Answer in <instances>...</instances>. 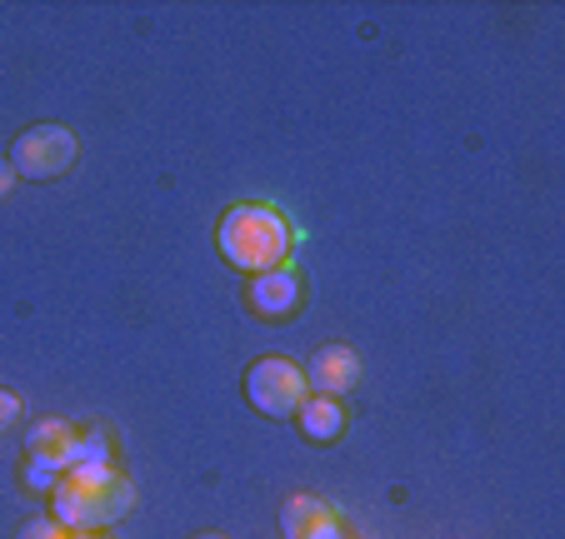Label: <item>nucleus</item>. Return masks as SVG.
<instances>
[{
  "label": "nucleus",
  "instance_id": "12",
  "mask_svg": "<svg viewBox=\"0 0 565 539\" xmlns=\"http://www.w3.org/2000/svg\"><path fill=\"white\" fill-rule=\"evenodd\" d=\"M25 479H31L35 489H55V485H61V470H55V465H41V460H31Z\"/></svg>",
  "mask_w": 565,
  "mask_h": 539
},
{
  "label": "nucleus",
  "instance_id": "11",
  "mask_svg": "<svg viewBox=\"0 0 565 539\" xmlns=\"http://www.w3.org/2000/svg\"><path fill=\"white\" fill-rule=\"evenodd\" d=\"M65 535H71V529H65L55 515L51 519H31V525L21 529V539H65Z\"/></svg>",
  "mask_w": 565,
  "mask_h": 539
},
{
  "label": "nucleus",
  "instance_id": "3",
  "mask_svg": "<svg viewBox=\"0 0 565 539\" xmlns=\"http://www.w3.org/2000/svg\"><path fill=\"white\" fill-rule=\"evenodd\" d=\"M246 395H250V405H256L260 414L286 420V414H296L300 405L310 400V380H306V370H300L296 359L266 355V359H256V365L246 370Z\"/></svg>",
  "mask_w": 565,
  "mask_h": 539
},
{
  "label": "nucleus",
  "instance_id": "4",
  "mask_svg": "<svg viewBox=\"0 0 565 539\" xmlns=\"http://www.w3.org/2000/svg\"><path fill=\"white\" fill-rule=\"evenodd\" d=\"M15 175L25 180H55L75 165V130L65 126H31L11 150Z\"/></svg>",
  "mask_w": 565,
  "mask_h": 539
},
{
  "label": "nucleus",
  "instance_id": "7",
  "mask_svg": "<svg viewBox=\"0 0 565 539\" xmlns=\"http://www.w3.org/2000/svg\"><path fill=\"white\" fill-rule=\"evenodd\" d=\"M250 305H256L260 315H270V320L296 315V305H300V280H296V270L276 265V270L256 276V285H250Z\"/></svg>",
  "mask_w": 565,
  "mask_h": 539
},
{
  "label": "nucleus",
  "instance_id": "5",
  "mask_svg": "<svg viewBox=\"0 0 565 539\" xmlns=\"http://www.w3.org/2000/svg\"><path fill=\"white\" fill-rule=\"evenodd\" d=\"M280 529H286V539H345L335 509L316 495L286 499V509H280Z\"/></svg>",
  "mask_w": 565,
  "mask_h": 539
},
{
  "label": "nucleus",
  "instance_id": "6",
  "mask_svg": "<svg viewBox=\"0 0 565 539\" xmlns=\"http://www.w3.org/2000/svg\"><path fill=\"white\" fill-rule=\"evenodd\" d=\"M310 390L316 395H345L355 380H361V355H355L351 345H326L316 359H310V370H306Z\"/></svg>",
  "mask_w": 565,
  "mask_h": 539
},
{
  "label": "nucleus",
  "instance_id": "15",
  "mask_svg": "<svg viewBox=\"0 0 565 539\" xmlns=\"http://www.w3.org/2000/svg\"><path fill=\"white\" fill-rule=\"evenodd\" d=\"M65 539H96V535H90V529H75V535H65Z\"/></svg>",
  "mask_w": 565,
  "mask_h": 539
},
{
  "label": "nucleus",
  "instance_id": "9",
  "mask_svg": "<svg viewBox=\"0 0 565 539\" xmlns=\"http://www.w3.org/2000/svg\"><path fill=\"white\" fill-rule=\"evenodd\" d=\"M296 414H300L306 440H316V444H331L345 434V410H341V400H331V395H310Z\"/></svg>",
  "mask_w": 565,
  "mask_h": 539
},
{
  "label": "nucleus",
  "instance_id": "8",
  "mask_svg": "<svg viewBox=\"0 0 565 539\" xmlns=\"http://www.w3.org/2000/svg\"><path fill=\"white\" fill-rule=\"evenodd\" d=\"M25 450H31V460L55 465L65 475V470H71V450H75V430L65 420H41L31 434H25Z\"/></svg>",
  "mask_w": 565,
  "mask_h": 539
},
{
  "label": "nucleus",
  "instance_id": "13",
  "mask_svg": "<svg viewBox=\"0 0 565 539\" xmlns=\"http://www.w3.org/2000/svg\"><path fill=\"white\" fill-rule=\"evenodd\" d=\"M21 420V395L11 390H0V430H11V424Z\"/></svg>",
  "mask_w": 565,
  "mask_h": 539
},
{
  "label": "nucleus",
  "instance_id": "14",
  "mask_svg": "<svg viewBox=\"0 0 565 539\" xmlns=\"http://www.w3.org/2000/svg\"><path fill=\"white\" fill-rule=\"evenodd\" d=\"M15 191V165L6 155H0V201H6V195Z\"/></svg>",
  "mask_w": 565,
  "mask_h": 539
},
{
  "label": "nucleus",
  "instance_id": "10",
  "mask_svg": "<svg viewBox=\"0 0 565 539\" xmlns=\"http://www.w3.org/2000/svg\"><path fill=\"white\" fill-rule=\"evenodd\" d=\"M110 465V440L100 430L90 434H75V450H71V470H106ZM65 470V475H71Z\"/></svg>",
  "mask_w": 565,
  "mask_h": 539
},
{
  "label": "nucleus",
  "instance_id": "2",
  "mask_svg": "<svg viewBox=\"0 0 565 539\" xmlns=\"http://www.w3.org/2000/svg\"><path fill=\"white\" fill-rule=\"evenodd\" d=\"M55 499V519H61L65 529H100V525H116L120 515H130V505H136V485L130 479H120L116 470H71V475H61V485L51 489Z\"/></svg>",
  "mask_w": 565,
  "mask_h": 539
},
{
  "label": "nucleus",
  "instance_id": "16",
  "mask_svg": "<svg viewBox=\"0 0 565 539\" xmlns=\"http://www.w3.org/2000/svg\"><path fill=\"white\" fill-rule=\"evenodd\" d=\"M201 539H225V535H201Z\"/></svg>",
  "mask_w": 565,
  "mask_h": 539
},
{
  "label": "nucleus",
  "instance_id": "1",
  "mask_svg": "<svg viewBox=\"0 0 565 539\" xmlns=\"http://www.w3.org/2000/svg\"><path fill=\"white\" fill-rule=\"evenodd\" d=\"M215 240H221V255L235 265V270H246V276H266V270L286 265L290 225H286V215L270 211V205H231Z\"/></svg>",
  "mask_w": 565,
  "mask_h": 539
}]
</instances>
